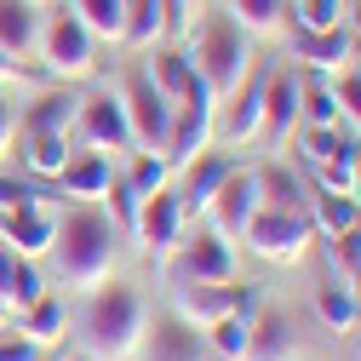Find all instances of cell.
Segmentation results:
<instances>
[{
  "mask_svg": "<svg viewBox=\"0 0 361 361\" xmlns=\"http://www.w3.org/2000/svg\"><path fill=\"white\" fill-rule=\"evenodd\" d=\"M144 327H149L144 293L132 281H98L80 310V350L92 361H126V355H138Z\"/></svg>",
  "mask_w": 361,
  "mask_h": 361,
  "instance_id": "obj_1",
  "label": "cell"
},
{
  "mask_svg": "<svg viewBox=\"0 0 361 361\" xmlns=\"http://www.w3.org/2000/svg\"><path fill=\"white\" fill-rule=\"evenodd\" d=\"M115 218L98 207V201H75L63 218H58V235H52V258L63 269V281L69 287H86L92 293L98 281H109V269H115Z\"/></svg>",
  "mask_w": 361,
  "mask_h": 361,
  "instance_id": "obj_2",
  "label": "cell"
},
{
  "mask_svg": "<svg viewBox=\"0 0 361 361\" xmlns=\"http://www.w3.org/2000/svg\"><path fill=\"white\" fill-rule=\"evenodd\" d=\"M184 52H190L195 75L218 92V104L252 75V35H247L230 12H207V18L195 23V40H190Z\"/></svg>",
  "mask_w": 361,
  "mask_h": 361,
  "instance_id": "obj_3",
  "label": "cell"
},
{
  "mask_svg": "<svg viewBox=\"0 0 361 361\" xmlns=\"http://www.w3.org/2000/svg\"><path fill=\"white\" fill-rule=\"evenodd\" d=\"M40 69H47L58 86L86 80V75L98 69V40H92V29H86L69 6L40 23Z\"/></svg>",
  "mask_w": 361,
  "mask_h": 361,
  "instance_id": "obj_4",
  "label": "cell"
},
{
  "mask_svg": "<svg viewBox=\"0 0 361 361\" xmlns=\"http://www.w3.org/2000/svg\"><path fill=\"white\" fill-rule=\"evenodd\" d=\"M212 115H218V92L195 75V80H190V92L172 104V132H166V149H161L172 172L184 166V161H195V155L212 144V132H218V126H212Z\"/></svg>",
  "mask_w": 361,
  "mask_h": 361,
  "instance_id": "obj_5",
  "label": "cell"
},
{
  "mask_svg": "<svg viewBox=\"0 0 361 361\" xmlns=\"http://www.w3.org/2000/svg\"><path fill=\"white\" fill-rule=\"evenodd\" d=\"M241 241L269 264H298L310 252V241H315V224H310L304 207H258V218L247 224Z\"/></svg>",
  "mask_w": 361,
  "mask_h": 361,
  "instance_id": "obj_6",
  "label": "cell"
},
{
  "mask_svg": "<svg viewBox=\"0 0 361 361\" xmlns=\"http://www.w3.org/2000/svg\"><path fill=\"white\" fill-rule=\"evenodd\" d=\"M75 138H80L86 149H104V155H132V149H138V138H132V121H126V104H121V92H92V98H80Z\"/></svg>",
  "mask_w": 361,
  "mask_h": 361,
  "instance_id": "obj_7",
  "label": "cell"
},
{
  "mask_svg": "<svg viewBox=\"0 0 361 361\" xmlns=\"http://www.w3.org/2000/svg\"><path fill=\"white\" fill-rule=\"evenodd\" d=\"M184 201L178 190H155V195H138V218H132V241H138L149 258H172L184 247Z\"/></svg>",
  "mask_w": 361,
  "mask_h": 361,
  "instance_id": "obj_8",
  "label": "cell"
},
{
  "mask_svg": "<svg viewBox=\"0 0 361 361\" xmlns=\"http://www.w3.org/2000/svg\"><path fill=\"white\" fill-rule=\"evenodd\" d=\"M121 104H126V121H132V138L138 149H166V132H172V104L149 86L144 69H132L126 86H121Z\"/></svg>",
  "mask_w": 361,
  "mask_h": 361,
  "instance_id": "obj_9",
  "label": "cell"
},
{
  "mask_svg": "<svg viewBox=\"0 0 361 361\" xmlns=\"http://www.w3.org/2000/svg\"><path fill=\"white\" fill-rule=\"evenodd\" d=\"M258 207H264V190H258V172H247V166H235L230 178H224V190L212 195V230L224 235V241H235V235H247V224L258 218Z\"/></svg>",
  "mask_w": 361,
  "mask_h": 361,
  "instance_id": "obj_10",
  "label": "cell"
},
{
  "mask_svg": "<svg viewBox=\"0 0 361 361\" xmlns=\"http://www.w3.org/2000/svg\"><path fill=\"white\" fill-rule=\"evenodd\" d=\"M293 58L304 63V75H344L350 58H355V40L350 29H298L293 23Z\"/></svg>",
  "mask_w": 361,
  "mask_h": 361,
  "instance_id": "obj_11",
  "label": "cell"
},
{
  "mask_svg": "<svg viewBox=\"0 0 361 361\" xmlns=\"http://www.w3.org/2000/svg\"><path fill=\"white\" fill-rule=\"evenodd\" d=\"M149 361H201L207 355V333L195 322H184L178 310L155 315V327H144V344H138Z\"/></svg>",
  "mask_w": 361,
  "mask_h": 361,
  "instance_id": "obj_12",
  "label": "cell"
},
{
  "mask_svg": "<svg viewBox=\"0 0 361 361\" xmlns=\"http://www.w3.org/2000/svg\"><path fill=\"white\" fill-rule=\"evenodd\" d=\"M58 235V212L52 207H18V212H0V241H6L18 258H47Z\"/></svg>",
  "mask_w": 361,
  "mask_h": 361,
  "instance_id": "obj_13",
  "label": "cell"
},
{
  "mask_svg": "<svg viewBox=\"0 0 361 361\" xmlns=\"http://www.w3.org/2000/svg\"><path fill=\"white\" fill-rule=\"evenodd\" d=\"M178 172H184V184H178V201H184V212H207V207H212V195L224 190V178L235 172V161L224 155V149H212V144H207L195 161H184Z\"/></svg>",
  "mask_w": 361,
  "mask_h": 361,
  "instance_id": "obj_14",
  "label": "cell"
},
{
  "mask_svg": "<svg viewBox=\"0 0 361 361\" xmlns=\"http://www.w3.org/2000/svg\"><path fill=\"white\" fill-rule=\"evenodd\" d=\"M178 276H190V281H235V252H230V241H224L218 230L190 235L184 247H178Z\"/></svg>",
  "mask_w": 361,
  "mask_h": 361,
  "instance_id": "obj_15",
  "label": "cell"
},
{
  "mask_svg": "<svg viewBox=\"0 0 361 361\" xmlns=\"http://www.w3.org/2000/svg\"><path fill=\"white\" fill-rule=\"evenodd\" d=\"M58 184L75 201H104V190L115 184V155H104V149H69Z\"/></svg>",
  "mask_w": 361,
  "mask_h": 361,
  "instance_id": "obj_16",
  "label": "cell"
},
{
  "mask_svg": "<svg viewBox=\"0 0 361 361\" xmlns=\"http://www.w3.org/2000/svg\"><path fill=\"white\" fill-rule=\"evenodd\" d=\"M298 126V69H269L264 75V138L281 144Z\"/></svg>",
  "mask_w": 361,
  "mask_h": 361,
  "instance_id": "obj_17",
  "label": "cell"
},
{
  "mask_svg": "<svg viewBox=\"0 0 361 361\" xmlns=\"http://www.w3.org/2000/svg\"><path fill=\"white\" fill-rule=\"evenodd\" d=\"M247 361H298V338H293V322L264 304L252 322H247Z\"/></svg>",
  "mask_w": 361,
  "mask_h": 361,
  "instance_id": "obj_18",
  "label": "cell"
},
{
  "mask_svg": "<svg viewBox=\"0 0 361 361\" xmlns=\"http://www.w3.org/2000/svg\"><path fill=\"white\" fill-rule=\"evenodd\" d=\"M264 75H269V69H264ZM264 75H258V80H241L235 92H230V115H224V132H218L230 149L264 138Z\"/></svg>",
  "mask_w": 361,
  "mask_h": 361,
  "instance_id": "obj_19",
  "label": "cell"
},
{
  "mask_svg": "<svg viewBox=\"0 0 361 361\" xmlns=\"http://www.w3.org/2000/svg\"><path fill=\"white\" fill-rule=\"evenodd\" d=\"M0 52L18 63L40 52V12L29 0H0Z\"/></svg>",
  "mask_w": 361,
  "mask_h": 361,
  "instance_id": "obj_20",
  "label": "cell"
},
{
  "mask_svg": "<svg viewBox=\"0 0 361 361\" xmlns=\"http://www.w3.org/2000/svg\"><path fill=\"white\" fill-rule=\"evenodd\" d=\"M166 0H126V23H121V47L126 52H155L166 40Z\"/></svg>",
  "mask_w": 361,
  "mask_h": 361,
  "instance_id": "obj_21",
  "label": "cell"
},
{
  "mask_svg": "<svg viewBox=\"0 0 361 361\" xmlns=\"http://www.w3.org/2000/svg\"><path fill=\"white\" fill-rule=\"evenodd\" d=\"M75 115H80V98L69 92V86H52V92H40V98L23 109V121H18V126H29V132H58V138H75Z\"/></svg>",
  "mask_w": 361,
  "mask_h": 361,
  "instance_id": "obj_22",
  "label": "cell"
},
{
  "mask_svg": "<svg viewBox=\"0 0 361 361\" xmlns=\"http://www.w3.org/2000/svg\"><path fill=\"white\" fill-rule=\"evenodd\" d=\"M178 315L195 327H212L218 315H230V281H178Z\"/></svg>",
  "mask_w": 361,
  "mask_h": 361,
  "instance_id": "obj_23",
  "label": "cell"
},
{
  "mask_svg": "<svg viewBox=\"0 0 361 361\" xmlns=\"http://www.w3.org/2000/svg\"><path fill=\"white\" fill-rule=\"evenodd\" d=\"M18 161L35 172V178H58L63 172V161H69V138H58V132H29V126H18Z\"/></svg>",
  "mask_w": 361,
  "mask_h": 361,
  "instance_id": "obj_24",
  "label": "cell"
},
{
  "mask_svg": "<svg viewBox=\"0 0 361 361\" xmlns=\"http://www.w3.org/2000/svg\"><path fill=\"white\" fill-rule=\"evenodd\" d=\"M298 121L304 126H344V109H338V92L327 75H298Z\"/></svg>",
  "mask_w": 361,
  "mask_h": 361,
  "instance_id": "obj_25",
  "label": "cell"
},
{
  "mask_svg": "<svg viewBox=\"0 0 361 361\" xmlns=\"http://www.w3.org/2000/svg\"><path fill=\"white\" fill-rule=\"evenodd\" d=\"M144 75H149V86H155V92H161L166 104H178V98L190 92V80H195V63H190V52L161 47V52H155V63H149Z\"/></svg>",
  "mask_w": 361,
  "mask_h": 361,
  "instance_id": "obj_26",
  "label": "cell"
},
{
  "mask_svg": "<svg viewBox=\"0 0 361 361\" xmlns=\"http://www.w3.org/2000/svg\"><path fill=\"white\" fill-rule=\"evenodd\" d=\"M310 224H315V235H344L350 224H361V201L355 195H333V190H322V195H310Z\"/></svg>",
  "mask_w": 361,
  "mask_h": 361,
  "instance_id": "obj_27",
  "label": "cell"
},
{
  "mask_svg": "<svg viewBox=\"0 0 361 361\" xmlns=\"http://www.w3.org/2000/svg\"><path fill=\"white\" fill-rule=\"evenodd\" d=\"M287 12H293V0H230V18H235L252 40L281 35V29H287Z\"/></svg>",
  "mask_w": 361,
  "mask_h": 361,
  "instance_id": "obj_28",
  "label": "cell"
},
{
  "mask_svg": "<svg viewBox=\"0 0 361 361\" xmlns=\"http://www.w3.org/2000/svg\"><path fill=\"white\" fill-rule=\"evenodd\" d=\"M315 322H322L327 333H350V327L361 322L355 293H350V287H338V281H322V287H315Z\"/></svg>",
  "mask_w": 361,
  "mask_h": 361,
  "instance_id": "obj_29",
  "label": "cell"
},
{
  "mask_svg": "<svg viewBox=\"0 0 361 361\" xmlns=\"http://www.w3.org/2000/svg\"><path fill=\"white\" fill-rule=\"evenodd\" d=\"M69 12L92 29V40H115L121 47V23H126V0H69Z\"/></svg>",
  "mask_w": 361,
  "mask_h": 361,
  "instance_id": "obj_30",
  "label": "cell"
},
{
  "mask_svg": "<svg viewBox=\"0 0 361 361\" xmlns=\"http://www.w3.org/2000/svg\"><path fill=\"white\" fill-rule=\"evenodd\" d=\"M23 315V333L35 338V344H58L63 338V327H69V310L47 293V298H40V304H29V310H18Z\"/></svg>",
  "mask_w": 361,
  "mask_h": 361,
  "instance_id": "obj_31",
  "label": "cell"
},
{
  "mask_svg": "<svg viewBox=\"0 0 361 361\" xmlns=\"http://www.w3.org/2000/svg\"><path fill=\"white\" fill-rule=\"evenodd\" d=\"M166 172H172V166H166V155H161V149H132L121 178H126V184L138 190V195H155V190H166Z\"/></svg>",
  "mask_w": 361,
  "mask_h": 361,
  "instance_id": "obj_32",
  "label": "cell"
},
{
  "mask_svg": "<svg viewBox=\"0 0 361 361\" xmlns=\"http://www.w3.org/2000/svg\"><path fill=\"white\" fill-rule=\"evenodd\" d=\"M355 144L361 138H338V149L322 161V190H333V195H355Z\"/></svg>",
  "mask_w": 361,
  "mask_h": 361,
  "instance_id": "obj_33",
  "label": "cell"
},
{
  "mask_svg": "<svg viewBox=\"0 0 361 361\" xmlns=\"http://www.w3.org/2000/svg\"><path fill=\"white\" fill-rule=\"evenodd\" d=\"M258 190H264V207H304V184H298L281 161L258 166Z\"/></svg>",
  "mask_w": 361,
  "mask_h": 361,
  "instance_id": "obj_34",
  "label": "cell"
},
{
  "mask_svg": "<svg viewBox=\"0 0 361 361\" xmlns=\"http://www.w3.org/2000/svg\"><path fill=\"white\" fill-rule=\"evenodd\" d=\"M201 333H207V350H212V355L247 361V322H241V315H218V322L201 327Z\"/></svg>",
  "mask_w": 361,
  "mask_h": 361,
  "instance_id": "obj_35",
  "label": "cell"
},
{
  "mask_svg": "<svg viewBox=\"0 0 361 361\" xmlns=\"http://www.w3.org/2000/svg\"><path fill=\"white\" fill-rule=\"evenodd\" d=\"M0 298H6L12 310H29V304L47 298V276L35 269V258H18V269H12V281H6V293H0Z\"/></svg>",
  "mask_w": 361,
  "mask_h": 361,
  "instance_id": "obj_36",
  "label": "cell"
},
{
  "mask_svg": "<svg viewBox=\"0 0 361 361\" xmlns=\"http://www.w3.org/2000/svg\"><path fill=\"white\" fill-rule=\"evenodd\" d=\"M298 29H344V0H293Z\"/></svg>",
  "mask_w": 361,
  "mask_h": 361,
  "instance_id": "obj_37",
  "label": "cell"
},
{
  "mask_svg": "<svg viewBox=\"0 0 361 361\" xmlns=\"http://www.w3.org/2000/svg\"><path fill=\"white\" fill-rule=\"evenodd\" d=\"M104 201H109V218H115V230H121V235H132V218H138V190H132L126 178L115 172V184L104 190Z\"/></svg>",
  "mask_w": 361,
  "mask_h": 361,
  "instance_id": "obj_38",
  "label": "cell"
},
{
  "mask_svg": "<svg viewBox=\"0 0 361 361\" xmlns=\"http://www.w3.org/2000/svg\"><path fill=\"white\" fill-rule=\"evenodd\" d=\"M338 138H344V126H304V121H298V144H304V155H310L315 166L338 149Z\"/></svg>",
  "mask_w": 361,
  "mask_h": 361,
  "instance_id": "obj_39",
  "label": "cell"
},
{
  "mask_svg": "<svg viewBox=\"0 0 361 361\" xmlns=\"http://www.w3.org/2000/svg\"><path fill=\"white\" fill-rule=\"evenodd\" d=\"M327 247H333V269L355 276V269H361V224H350V230H344V235H333Z\"/></svg>",
  "mask_w": 361,
  "mask_h": 361,
  "instance_id": "obj_40",
  "label": "cell"
},
{
  "mask_svg": "<svg viewBox=\"0 0 361 361\" xmlns=\"http://www.w3.org/2000/svg\"><path fill=\"white\" fill-rule=\"evenodd\" d=\"M18 207H40V190L29 178H6L0 172V212H18Z\"/></svg>",
  "mask_w": 361,
  "mask_h": 361,
  "instance_id": "obj_41",
  "label": "cell"
},
{
  "mask_svg": "<svg viewBox=\"0 0 361 361\" xmlns=\"http://www.w3.org/2000/svg\"><path fill=\"white\" fill-rule=\"evenodd\" d=\"M40 355H47V344H35L23 327H18V333L0 327V361H40Z\"/></svg>",
  "mask_w": 361,
  "mask_h": 361,
  "instance_id": "obj_42",
  "label": "cell"
},
{
  "mask_svg": "<svg viewBox=\"0 0 361 361\" xmlns=\"http://www.w3.org/2000/svg\"><path fill=\"white\" fill-rule=\"evenodd\" d=\"M333 92H338V109H344V121H355L361 126V75H333Z\"/></svg>",
  "mask_w": 361,
  "mask_h": 361,
  "instance_id": "obj_43",
  "label": "cell"
},
{
  "mask_svg": "<svg viewBox=\"0 0 361 361\" xmlns=\"http://www.w3.org/2000/svg\"><path fill=\"white\" fill-rule=\"evenodd\" d=\"M12 144H18V109H12L6 98H0V161L12 155Z\"/></svg>",
  "mask_w": 361,
  "mask_h": 361,
  "instance_id": "obj_44",
  "label": "cell"
},
{
  "mask_svg": "<svg viewBox=\"0 0 361 361\" xmlns=\"http://www.w3.org/2000/svg\"><path fill=\"white\" fill-rule=\"evenodd\" d=\"M195 6H207V0H166V23L178 29V23H184V12H195Z\"/></svg>",
  "mask_w": 361,
  "mask_h": 361,
  "instance_id": "obj_45",
  "label": "cell"
},
{
  "mask_svg": "<svg viewBox=\"0 0 361 361\" xmlns=\"http://www.w3.org/2000/svg\"><path fill=\"white\" fill-rule=\"evenodd\" d=\"M18 75H23V63H18V58H6V52H0V80H18Z\"/></svg>",
  "mask_w": 361,
  "mask_h": 361,
  "instance_id": "obj_46",
  "label": "cell"
},
{
  "mask_svg": "<svg viewBox=\"0 0 361 361\" xmlns=\"http://www.w3.org/2000/svg\"><path fill=\"white\" fill-rule=\"evenodd\" d=\"M29 6H35V12H58L63 0H29Z\"/></svg>",
  "mask_w": 361,
  "mask_h": 361,
  "instance_id": "obj_47",
  "label": "cell"
},
{
  "mask_svg": "<svg viewBox=\"0 0 361 361\" xmlns=\"http://www.w3.org/2000/svg\"><path fill=\"white\" fill-rule=\"evenodd\" d=\"M344 18H350V23L361 29V0H350V12H344Z\"/></svg>",
  "mask_w": 361,
  "mask_h": 361,
  "instance_id": "obj_48",
  "label": "cell"
},
{
  "mask_svg": "<svg viewBox=\"0 0 361 361\" xmlns=\"http://www.w3.org/2000/svg\"><path fill=\"white\" fill-rule=\"evenodd\" d=\"M355 201H361V144H355Z\"/></svg>",
  "mask_w": 361,
  "mask_h": 361,
  "instance_id": "obj_49",
  "label": "cell"
},
{
  "mask_svg": "<svg viewBox=\"0 0 361 361\" xmlns=\"http://www.w3.org/2000/svg\"><path fill=\"white\" fill-rule=\"evenodd\" d=\"M0 327H12V304L6 298H0Z\"/></svg>",
  "mask_w": 361,
  "mask_h": 361,
  "instance_id": "obj_50",
  "label": "cell"
},
{
  "mask_svg": "<svg viewBox=\"0 0 361 361\" xmlns=\"http://www.w3.org/2000/svg\"><path fill=\"white\" fill-rule=\"evenodd\" d=\"M350 281H355V287H350V293H355V304H361V269H355V276H350Z\"/></svg>",
  "mask_w": 361,
  "mask_h": 361,
  "instance_id": "obj_51",
  "label": "cell"
},
{
  "mask_svg": "<svg viewBox=\"0 0 361 361\" xmlns=\"http://www.w3.org/2000/svg\"><path fill=\"white\" fill-rule=\"evenodd\" d=\"M40 361H47V355H40Z\"/></svg>",
  "mask_w": 361,
  "mask_h": 361,
  "instance_id": "obj_52",
  "label": "cell"
},
{
  "mask_svg": "<svg viewBox=\"0 0 361 361\" xmlns=\"http://www.w3.org/2000/svg\"><path fill=\"white\" fill-rule=\"evenodd\" d=\"M126 361H132V355H126Z\"/></svg>",
  "mask_w": 361,
  "mask_h": 361,
  "instance_id": "obj_53",
  "label": "cell"
}]
</instances>
